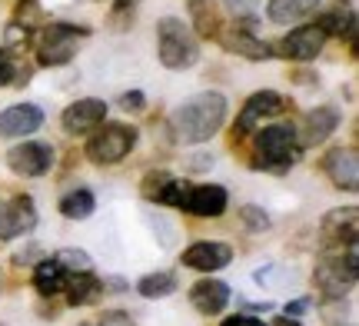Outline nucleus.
Wrapping results in <instances>:
<instances>
[{"instance_id":"1","label":"nucleus","mask_w":359,"mask_h":326,"mask_svg":"<svg viewBox=\"0 0 359 326\" xmlns=\"http://www.w3.org/2000/svg\"><path fill=\"white\" fill-rule=\"evenodd\" d=\"M223 120H226V97L217 90H206L183 100L173 110L170 130L180 144H203L223 127Z\"/></svg>"},{"instance_id":"2","label":"nucleus","mask_w":359,"mask_h":326,"mask_svg":"<svg viewBox=\"0 0 359 326\" xmlns=\"http://www.w3.org/2000/svg\"><path fill=\"white\" fill-rule=\"evenodd\" d=\"M156 40H160V64L170 67V70H187L200 57V47L193 40L190 27L177 17H163L156 24Z\"/></svg>"},{"instance_id":"3","label":"nucleus","mask_w":359,"mask_h":326,"mask_svg":"<svg viewBox=\"0 0 359 326\" xmlns=\"http://www.w3.org/2000/svg\"><path fill=\"white\" fill-rule=\"evenodd\" d=\"M257 154L263 170H290L296 163V127L293 123H273L257 133Z\"/></svg>"},{"instance_id":"4","label":"nucleus","mask_w":359,"mask_h":326,"mask_svg":"<svg viewBox=\"0 0 359 326\" xmlns=\"http://www.w3.org/2000/svg\"><path fill=\"white\" fill-rule=\"evenodd\" d=\"M133 147H137V130L133 127H127V123H103L87 140V157L93 163L107 167V163H120Z\"/></svg>"},{"instance_id":"5","label":"nucleus","mask_w":359,"mask_h":326,"mask_svg":"<svg viewBox=\"0 0 359 326\" xmlns=\"http://www.w3.org/2000/svg\"><path fill=\"white\" fill-rule=\"evenodd\" d=\"M90 30L87 27H74V24H53V27H43L37 34V57L43 67H60V64H70L74 57V43L80 37H87Z\"/></svg>"},{"instance_id":"6","label":"nucleus","mask_w":359,"mask_h":326,"mask_svg":"<svg viewBox=\"0 0 359 326\" xmlns=\"http://www.w3.org/2000/svg\"><path fill=\"white\" fill-rule=\"evenodd\" d=\"M316 287L326 293V297H333L339 300L343 293H346L353 283H356V243H349L346 247V260L339 257V260H323L316 266Z\"/></svg>"},{"instance_id":"7","label":"nucleus","mask_w":359,"mask_h":326,"mask_svg":"<svg viewBox=\"0 0 359 326\" xmlns=\"http://www.w3.org/2000/svg\"><path fill=\"white\" fill-rule=\"evenodd\" d=\"M7 163H11L13 173H24V177H43V173L53 167V147L40 144V140H27V144L13 147L11 154H7Z\"/></svg>"},{"instance_id":"8","label":"nucleus","mask_w":359,"mask_h":326,"mask_svg":"<svg viewBox=\"0 0 359 326\" xmlns=\"http://www.w3.org/2000/svg\"><path fill=\"white\" fill-rule=\"evenodd\" d=\"M233 260V247L230 243H219V240H196L183 250V266L200 270V273H213L223 270Z\"/></svg>"},{"instance_id":"9","label":"nucleus","mask_w":359,"mask_h":326,"mask_svg":"<svg viewBox=\"0 0 359 326\" xmlns=\"http://www.w3.org/2000/svg\"><path fill=\"white\" fill-rule=\"evenodd\" d=\"M286 110V100H283L276 90H259L253 93L243 104V114L236 117V133H250L263 117H276Z\"/></svg>"},{"instance_id":"10","label":"nucleus","mask_w":359,"mask_h":326,"mask_svg":"<svg viewBox=\"0 0 359 326\" xmlns=\"http://www.w3.org/2000/svg\"><path fill=\"white\" fill-rule=\"evenodd\" d=\"M323 167H326L330 180H333L339 190H349V193H353L359 186V157L353 147H336V150H330L326 160H323Z\"/></svg>"},{"instance_id":"11","label":"nucleus","mask_w":359,"mask_h":326,"mask_svg":"<svg viewBox=\"0 0 359 326\" xmlns=\"http://www.w3.org/2000/svg\"><path fill=\"white\" fill-rule=\"evenodd\" d=\"M103 117H107V104L87 97V100H77V104L67 107L60 123H64L67 133H93L103 123Z\"/></svg>"},{"instance_id":"12","label":"nucleus","mask_w":359,"mask_h":326,"mask_svg":"<svg viewBox=\"0 0 359 326\" xmlns=\"http://www.w3.org/2000/svg\"><path fill=\"white\" fill-rule=\"evenodd\" d=\"M34 226H37V210H34L30 196H13L7 210H0V236L4 240H13Z\"/></svg>"},{"instance_id":"13","label":"nucleus","mask_w":359,"mask_h":326,"mask_svg":"<svg viewBox=\"0 0 359 326\" xmlns=\"http://www.w3.org/2000/svg\"><path fill=\"white\" fill-rule=\"evenodd\" d=\"M190 303L203 316H217V313H223L226 303H230V287H226L223 280H217V276H203L200 283L190 287Z\"/></svg>"},{"instance_id":"14","label":"nucleus","mask_w":359,"mask_h":326,"mask_svg":"<svg viewBox=\"0 0 359 326\" xmlns=\"http://www.w3.org/2000/svg\"><path fill=\"white\" fill-rule=\"evenodd\" d=\"M43 123V110L37 104H13L0 114V137H27V133L40 130Z\"/></svg>"},{"instance_id":"15","label":"nucleus","mask_w":359,"mask_h":326,"mask_svg":"<svg viewBox=\"0 0 359 326\" xmlns=\"http://www.w3.org/2000/svg\"><path fill=\"white\" fill-rule=\"evenodd\" d=\"M323 43H326V34L316 24H306V27H296L293 34L283 40V53L293 57V60H313L323 50Z\"/></svg>"},{"instance_id":"16","label":"nucleus","mask_w":359,"mask_h":326,"mask_svg":"<svg viewBox=\"0 0 359 326\" xmlns=\"http://www.w3.org/2000/svg\"><path fill=\"white\" fill-rule=\"evenodd\" d=\"M323 240L326 247H343V243H356V207L333 210L323 220Z\"/></svg>"},{"instance_id":"17","label":"nucleus","mask_w":359,"mask_h":326,"mask_svg":"<svg viewBox=\"0 0 359 326\" xmlns=\"http://www.w3.org/2000/svg\"><path fill=\"white\" fill-rule=\"evenodd\" d=\"M183 210H190L196 217H223L226 210V190L219 183H206V186H193Z\"/></svg>"},{"instance_id":"18","label":"nucleus","mask_w":359,"mask_h":326,"mask_svg":"<svg viewBox=\"0 0 359 326\" xmlns=\"http://www.w3.org/2000/svg\"><path fill=\"white\" fill-rule=\"evenodd\" d=\"M336 127H339V110H333V107H320V110H313V114L303 120V144L306 147L323 144L326 137H333Z\"/></svg>"},{"instance_id":"19","label":"nucleus","mask_w":359,"mask_h":326,"mask_svg":"<svg viewBox=\"0 0 359 326\" xmlns=\"http://www.w3.org/2000/svg\"><path fill=\"white\" fill-rule=\"evenodd\" d=\"M320 7V0H269L266 4V17L273 24H296V20H303L309 13H316Z\"/></svg>"},{"instance_id":"20","label":"nucleus","mask_w":359,"mask_h":326,"mask_svg":"<svg viewBox=\"0 0 359 326\" xmlns=\"http://www.w3.org/2000/svg\"><path fill=\"white\" fill-rule=\"evenodd\" d=\"M223 43H226L230 50H236L240 57H250V60H269V57H273L269 43L257 40L250 30H233V34H226V37H223Z\"/></svg>"},{"instance_id":"21","label":"nucleus","mask_w":359,"mask_h":326,"mask_svg":"<svg viewBox=\"0 0 359 326\" xmlns=\"http://www.w3.org/2000/svg\"><path fill=\"white\" fill-rule=\"evenodd\" d=\"M64 287H67V303L70 306H87V303H93L103 293V283L93 273H77Z\"/></svg>"},{"instance_id":"22","label":"nucleus","mask_w":359,"mask_h":326,"mask_svg":"<svg viewBox=\"0 0 359 326\" xmlns=\"http://www.w3.org/2000/svg\"><path fill=\"white\" fill-rule=\"evenodd\" d=\"M64 276L67 273L53 260H43V263H37V270H34V287H37L40 297H53V293L64 290V283H67Z\"/></svg>"},{"instance_id":"23","label":"nucleus","mask_w":359,"mask_h":326,"mask_svg":"<svg viewBox=\"0 0 359 326\" xmlns=\"http://www.w3.org/2000/svg\"><path fill=\"white\" fill-rule=\"evenodd\" d=\"M177 276L170 273V270H156V273L143 276L140 283H137V290H140V297H147V300H163V297H170L173 290H177Z\"/></svg>"},{"instance_id":"24","label":"nucleus","mask_w":359,"mask_h":326,"mask_svg":"<svg viewBox=\"0 0 359 326\" xmlns=\"http://www.w3.org/2000/svg\"><path fill=\"white\" fill-rule=\"evenodd\" d=\"M323 30V34H346V37H353L356 34V13H353V7H336V11L323 13L320 24H316Z\"/></svg>"},{"instance_id":"25","label":"nucleus","mask_w":359,"mask_h":326,"mask_svg":"<svg viewBox=\"0 0 359 326\" xmlns=\"http://www.w3.org/2000/svg\"><path fill=\"white\" fill-rule=\"evenodd\" d=\"M97 207V200L90 190H74V193H67L60 200V213H64L67 220H87L90 213Z\"/></svg>"},{"instance_id":"26","label":"nucleus","mask_w":359,"mask_h":326,"mask_svg":"<svg viewBox=\"0 0 359 326\" xmlns=\"http://www.w3.org/2000/svg\"><path fill=\"white\" fill-rule=\"evenodd\" d=\"M190 17H193V27H196L203 37H213L219 30V17H217L213 0H190Z\"/></svg>"},{"instance_id":"27","label":"nucleus","mask_w":359,"mask_h":326,"mask_svg":"<svg viewBox=\"0 0 359 326\" xmlns=\"http://www.w3.org/2000/svg\"><path fill=\"white\" fill-rule=\"evenodd\" d=\"M53 263H57L64 273H70V276L93 273V260H90V253H83V250H77V247L57 250V253H53Z\"/></svg>"},{"instance_id":"28","label":"nucleus","mask_w":359,"mask_h":326,"mask_svg":"<svg viewBox=\"0 0 359 326\" xmlns=\"http://www.w3.org/2000/svg\"><path fill=\"white\" fill-rule=\"evenodd\" d=\"M190 183L187 180H167L163 186H160V193L154 196V200H160V203H167V207H183L187 203V196H190Z\"/></svg>"},{"instance_id":"29","label":"nucleus","mask_w":359,"mask_h":326,"mask_svg":"<svg viewBox=\"0 0 359 326\" xmlns=\"http://www.w3.org/2000/svg\"><path fill=\"white\" fill-rule=\"evenodd\" d=\"M253 276H257V283H263V287H269V290L286 287V283L293 280V273H290V270H283V266H259Z\"/></svg>"},{"instance_id":"30","label":"nucleus","mask_w":359,"mask_h":326,"mask_svg":"<svg viewBox=\"0 0 359 326\" xmlns=\"http://www.w3.org/2000/svg\"><path fill=\"white\" fill-rule=\"evenodd\" d=\"M240 213H243V226H246V230H253V233L269 230V217H266V210H263V207H243Z\"/></svg>"},{"instance_id":"31","label":"nucleus","mask_w":359,"mask_h":326,"mask_svg":"<svg viewBox=\"0 0 359 326\" xmlns=\"http://www.w3.org/2000/svg\"><path fill=\"white\" fill-rule=\"evenodd\" d=\"M17 80V64H13V57L7 50H0V87H7Z\"/></svg>"},{"instance_id":"32","label":"nucleus","mask_w":359,"mask_h":326,"mask_svg":"<svg viewBox=\"0 0 359 326\" xmlns=\"http://www.w3.org/2000/svg\"><path fill=\"white\" fill-rule=\"evenodd\" d=\"M97 323L100 326H133V320H130V313H123V310H107Z\"/></svg>"},{"instance_id":"33","label":"nucleus","mask_w":359,"mask_h":326,"mask_svg":"<svg viewBox=\"0 0 359 326\" xmlns=\"http://www.w3.org/2000/svg\"><path fill=\"white\" fill-rule=\"evenodd\" d=\"M143 104H147V100H143L140 90H130L120 97V107H123V110H143Z\"/></svg>"},{"instance_id":"34","label":"nucleus","mask_w":359,"mask_h":326,"mask_svg":"<svg viewBox=\"0 0 359 326\" xmlns=\"http://www.w3.org/2000/svg\"><path fill=\"white\" fill-rule=\"evenodd\" d=\"M167 180H170L167 173H156V177L150 173V177H147V183H143V193H147V196H156V193H160V186H163Z\"/></svg>"},{"instance_id":"35","label":"nucleus","mask_w":359,"mask_h":326,"mask_svg":"<svg viewBox=\"0 0 359 326\" xmlns=\"http://www.w3.org/2000/svg\"><path fill=\"white\" fill-rule=\"evenodd\" d=\"M219 326H266V323L257 320V316H230V320H223Z\"/></svg>"},{"instance_id":"36","label":"nucleus","mask_w":359,"mask_h":326,"mask_svg":"<svg viewBox=\"0 0 359 326\" xmlns=\"http://www.w3.org/2000/svg\"><path fill=\"white\" fill-rule=\"evenodd\" d=\"M313 306V300H293V303H286V316H303Z\"/></svg>"},{"instance_id":"37","label":"nucleus","mask_w":359,"mask_h":326,"mask_svg":"<svg viewBox=\"0 0 359 326\" xmlns=\"http://www.w3.org/2000/svg\"><path fill=\"white\" fill-rule=\"evenodd\" d=\"M226 4H230L236 13H243V11H250V4H253V0H226Z\"/></svg>"},{"instance_id":"38","label":"nucleus","mask_w":359,"mask_h":326,"mask_svg":"<svg viewBox=\"0 0 359 326\" xmlns=\"http://www.w3.org/2000/svg\"><path fill=\"white\" fill-rule=\"evenodd\" d=\"M273 326H303L296 316H280V320H273Z\"/></svg>"},{"instance_id":"39","label":"nucleus","mask_w":359,"mask_h":326,"mask_svg":"<svg viewBox=\"0 0 359 326\" xmlns=\"http://www.w3.org/2000/svg\"><path fill=\"white\" fill-rule=\"evenodd\" d=\"M210 163H213V160H210V157H193V163H190V167H193V170H206V167H210Z\"/></svg>"},{"instance_id":"40","label":"nucleus","mask_w":359,"mask_h":326,"mask_svg":"<svg viewBox=\"0 0 359 326\" xmlns=\"http://www.w3.org/2000/svg\"><path fill=\"white\" fill-rule=\"evenodd\" d=\"M80 326H87V323H80Z\"/></svg>"}]
</instances>
